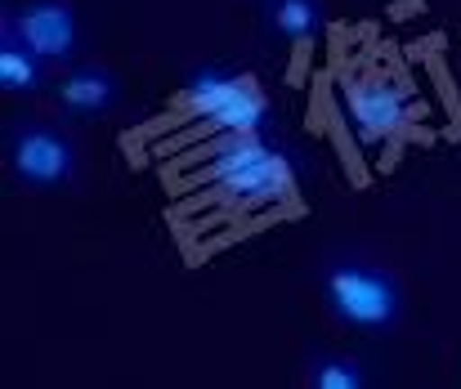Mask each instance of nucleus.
<instances>
[{
    "instance_id": "obj_9",
    "label": "nucleus",
    "mask_w": 461,
    "mask_h": 389,
    "mask_svg": "<svg viewBox=\"0 0 461 389\" xmlns=\"http://www.w3.org/2000/svg\"><path fill=\"white\" fill-rule=\"evenodd\" d=\"M269 23L292 45H309L318 32V0H269Z\"/></svg>"
},
{
    "instance_id": "obj_8",
    "label": "nucleus",
    "mask_w": 461,
    "mask_h": 389,
    "mask_svg": "<svg viewBox=\"0 0 461 389\" xmlns=\"http://www.w3.org/2000/svg\"><path fill=\"white\" fill-rule=\"evenodd\" d=\"M45 59L32 54L9 27L0 32V90L5 95H36L45 86Z\"/></svg>"
},
{
    "instance_id": "obj_3",
    "label": "nucleus",
    "mask_w": 461,
    "mask_h": 389,
    "mask_svg": "<svg viewBox=\"0 0 461 389\" xmlns=\"http://www.w3.org/2000/svg\"><path fill=\"white\" fill-rule=\"evenodd\" d=\"M5 27L45 63H68L77 54V14L68 0H23L5 9Z\"/></svg>"
},
{
    "instance_id": "obj_2",
    "label": "nucleus",
    "mask_w": 461,
    "mask_h": 389,
    "mask_svg": "<svg viewBox=\"0 0 461 389\" xmlns=\"http://www.w3.org/2000/svg\"><path fill=\"white\" fill-rule=\"evenodd\" d=\"M9 175L27 188H63L77 170V152L72 139L54 126H18L9 134Z\"/></svg>"
},
{
    "instance_id": "obj_1",
    "label": "nucleus",
    "mask_w": 461,
    "mask_h": 389,
    "mask_svg": "<svg viewBox=\"0 0 461 389\" xmlns=\"http://www.w3.org/2000/svg\"><path fill=\"white\" fill-rule=\"evenodd\" d=\"M318 286H322V300H327L331 318L340 327H349V331L381 336V331H390L403 318V286L381 264L336 256L322 268Z\"/></svg>"
},
{
    "instance_id": "obj_5",
    "label": "nucleus",
    "mask_w": 461,
    "mask_h": 389,
    "mask_svg": "<svg viewBox=\"0 0 461 389\" xmlns=\"http://www.w3.org/2000/svg\"><path fill=\"white\" fill-rule=\"evenodd\" d=\"M265 117H269V99H265L260 81L251 77V81L242 86V95H238V99H229V104H224L220 113H211V117H197V122L184 130L175 143H193V139H229V134H251V130L265 126ZM175 143H166V152H170Z\"/></svg>"
},
{
    "instance_id": "obj_6",
    "label": "nucleus",
    "mask_w": 461,
    "mask_h": 389,
    "mask_svg": "<svg viewBox=\"0 0 461 389\" xmlns=\"http://www.w3.org/2000/svg\"><path fill=\"white\" fill-rule=\"evenodd\" d=\"M247 81H251L247 72H197V77L184 86V95L175 99V122H197V117L220 113L229 99L242 95Z\"/></svg>"
},
{
    "instance_id": "obj_10",
    "label": "nucleus",
    "mask_w": 461,
    "mask_h": 389,
    "mask_svg": "<svg viewBox=\"0 0 461 389\" xmlns=\"http://www.w3.org/2000/svg\"><path fill=\"white\" fill-rule=\"evenodd\" d=\"M367 372L345 354H322L309 363V389H363Z\"/></svg>"
},
{
    "instance_id": "obj_4",
    "label": "nucleus",
    "mask_w": 461,
    "mask_h": 389,
    "mask_svg": "<svg viewBox=\"0 0 461 389\" xmlns=\"http://www.w3.org/2000/svg\"><path fill=\"white\" fill-rule=\"evenodd\" d=\"M345 108H349V122L358 126V134L367 143H381V139H394L399 130L408 126V113H403V99L390 81L381 77H358L345 86Z\"/></svg>"
},
{
    "instance_id": "obj_7",
    "label": "nucleus",
    "mask_w": 461,
    "mask_h": 389,
    "mask_svg": "<svg viewBox=\"0 0 461 389\" xmlns=\"http://www.w3.org/2000/svg\"><path fill=\"white\" fill-rule=\"evenodd\" d=\"M54 95H59V104H63L68 113H77V117H99V113L113 108L117 81H113L104 68H72V72L54 86Z\"/></svg>"
}]
</instances>
